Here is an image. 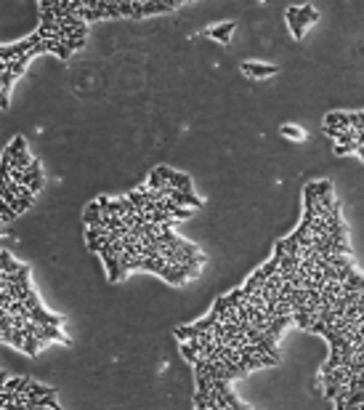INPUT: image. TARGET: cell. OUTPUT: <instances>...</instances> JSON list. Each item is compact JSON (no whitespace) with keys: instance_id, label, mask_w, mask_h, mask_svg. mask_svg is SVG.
I'll use <instances>...</instances> for the list:
<instances>
[{"instance_id":"1","label":"cell","mask_w":364,"mask_h":410,"mask_svg":"<svg viewBox=\"0 0 364 410\" xmlns=\"http://www.w3.org/2000/svg\"><path fill=\"white\" fill-rule=\"evenodd\" d=\"M181 5V0H133V19H144V16H152V13H168Z\"/></svg>"},{"instance_id":"2","label":"cell","mask_w":364,"mask_h":410,"mask_svg":"<svg viewBox=\"0 0 364 410\" xmlns=\"http://www.w3.org/2000/svg\"><path fill=\"white\" fill-rule=\"evenodd\" d=\"M165 197H170L176 205H181V208H202V200H199L194 192H181V189H173L170 184H165V187L160 189Z\"/></svg>"},{"instance_id":"3","label":"cell","mask_w":364,"mask_h":410,"mask_svg":"<svg viewBox=\"0 0 364 410\" xmlns=\"http://www.w3.org/2000/svg\"><path fill=\"white\" fill-rule=\"evenodd\" d=\"M287 24L292 29V37H295V40H303L308 24H306L303 13H300V5H290V8H287Z\"/></svg>"},{"instance_id":"4","label":"cell","mask_w":364,"mask_h":410,"mask_svg":"<svg viewBox=\"0 0 364 410\" xmlns=\"http://www.w3.org/2000/svg\"><path fill=\"white\" fill-rule=\"evenodd\" d=\"M242 72L247 77H271V75H276L279 69H276L274 64H261V61H245L242 64Z\"/></svg>"},{"instance_id":"5","label":"cell","mask_w":364,"mask_h":410,"mask_svg":"<svg viewBox=\"0 0 364 410\" xmlns=\"http://www.w3.org/2000/svg\"><path fill=\"white\" fill-rule=\"evenodd\" d=\"M29 317H32V322H37V325H53V328H59V325H61V317H59V314L45 312L43 306L29 309Z\"/></svg>"},{"instance_id":"6","label":"cell","mask_w":364,"mask_h":410,"mask_svg":"<svg viewBox=\"0 0 364 410\" xmlns=\"http://www.w3.org/2000/svg\"><path fill=\"white\" fill-rule=\"evenodd\" d=\"M83 221H85V227H101V221H104V211H101V205H98V200L85 208Z\"/></svg>"},{"instance_id":"7","label":"cell","mask_w":364,"mask_h":410,"mask_svg":"<svg viewBox=\"0 0 364 410\" xmlns=\"http://www.w3.org/2000/svg\"><path fill=\"white\" fill-rule=\"evenodd\" d=\"M207 35L215 37L218 43H229L231 35H234V21H221V24H215L213 29H207Z\"/></svg>"},{"instance_id":"8","label":"cell","mask_w":364,"mask_h":410,"mask_svg":"<svg viewBox=\"0 0 364 410\" xmlns=\"http://www.w3.org/2000/svg\"><path fill=\"white\" fill-rule=\"evenodd\" d=\"M29 384H32V378L21 376V378H8V381L3 384V392H16V394H27Z\"/></svg>"},{"instance_id":"9","label":"cell","mask_w":364,"mask_h":410,"mask_svg":"<svg viewBox=\"0 0 364 410\" xmlns=\"http://www.w3.org/2000/svg\"><path fill=\"white\" fill-rule=\"evenodd\" d=\"M51 394H56V389H51V386H45V384H29V389H27V400L29 402H35V400H40V397H51Z\"/></svg>"},{"instance_id":"10","label":"cell","mask_w":364,"mask_h":410,"mask_svg":"<svg viewBox=\"0 0 364 410\" xmlns=\"http://www.w3.org/2000/svg\"><path fill=\"white\" fill-rule=\"evenodd\" d=\"M0 267H3V272H5V274H19V272H21V267H24V264H16L11 253L3 248V253H0Z\"/></svg>"},{"instance_id":"11","label":"cell","mask_w":364,"mask_h":410,"mask_svg":"<svg viewBox=\"0 0 364 410\" xmlns=\"http://www.w3.org/2000/svg\"><path fill=\"white\" fill-rule=\"evenodd\" d=\"M29 59H32L29 53H27V56H21V59H13V61H8V64H3V69H0V72H11L13 77H19L21 72H24V67L29 64Z\"/></svg>"},{"instance_id":"12","label":"cell","mask_w":364,"mask_h":410,"mask_svg":"<svg viewBox=\"0 0 364 410\" xmlns=\"http://www.w3.org/2000/svg\"><path fill=\"white\" fill-rule=\"evenodd\" d=\"M170 187H173V189H181V192H191V179H189L186 173L176 171L173 179H170Z\"/></svg>"},{"instance_id":"13","label":"cell","mask_w":364,"mask_h":410,"mask_svg":"<svg viewBox=\"0 0 364 410\" xmlns=\"http://www.w3.org/2000/svg\"><path fill=\"white\" fill-rule=\"evenodd\" d=\"M199 336H202V330H197L194 325H189V328H176V338L183 341V344L191 341V338H199Z\"/></svg>"},{"instance_id":"14","label":"cell","mask_w":364,"mask_h":410,"mask_svg":"<svg viewBox=\"0 0 364 410\" xmlns=\"http://www.w3.org/2000/svg\"><path fill=\"white\" fill-rule=\"evenodd\" d=\"M282 136H284V138H292V141H303V138H306V131L298 128V126H282Z\"/></svg>"},{"instance_id":"15","label":"cell","mask_w":364,"mask_h":410,"mask_svg":"<svg viewBox=\"0 0 364 410\" xmlns=\"http://www.w3.org/2000/svg\"><path fill=\"white\" fill-rule=\"evenodd\" d=\"M37 349H40V338L37 336H27V341H24V354H29V357H37Z\"/></svg>"},{"instance_id":"16","label":"cell","mask_w":364,"mask_h":410,"mask_svg":"<svg viewBox=\"0 0 364 410\" xmlns=\"http://www.w3.org/2000/svg\"><path fill=\"white\" fill-rule=\"evenodd\" d=\"M32 203H35V197H19L11 208H13V213H16V216H21L24 211H29V208H32Z\"/></svg>"},{"instance_id":"17","label":"cell","mask_w":364,"mask_h":410,"mask_svg":"<svg viewBox=\"0 0 364 410\" xmlns=\"http://www.w3.org/2000/svg\"><path fill=\"white\" fill-rule=\"evenodd\" d=\"M24 341H27V333H24V328H13V333H11V346H19V349H24Z\"/></svg>"},{"instance_id":"18","label":"cell","mask_w":364,"mask_h":410,"mask_svg":"<svg viewBox=\"0 0 364 410\" xmlns=\"http://www.w3.org/2000/svg\"><path fill=\"white\" fill-rule=\"evenodd\" d=\"M181 354H183V357H186V360L191 362V365H197V362H199V360H202V357H199V354H197L194 349H191V346H189V344H181Z\"/></svg>"},{"instance_id":"19","label":"cell","mask_w":364,"mask_h":410,"mask_svg":"<svg viewBox=\"0 0 364 410\" xmlns=\"http://www.w3.org/2000/svg\"><path fill=\"white\" fill-rule=\"evenodd\" d=\"M346 389L364 392V376H351V378H348V384H346Z\"/></svg>"},{"instance_id":"20","label":"cell","mask_w":364,"mask_h":410,"mask_svg":"<svg viewBox=\"0 0 364 410\" xmlns=\"http://www.w3.org/2000/svg\"><path fill=\"white\" fill-rule=\"evenodd\" d=\"M300 13H303L306 24H311V21H316V19H319V11H314L311 5H300Z\"/></svg>"},{"instance_id":"21","label":"cell","mask_w":364,"mask_h":410,"mask_svg":"<svg viewBox=\"0 0 364 410\" xmlns=\"http://www.w3.org/2000/svg\"><path fill=\"white\" fill-rule=\"evenodd\" d=\"M316 192H319V200L327 197V195H332V184L330 181H316Z\"/></svg>"},{"instance_id":"22","label":"cell","mask_w":364,"mask_h":410,"mask_svg":"<svg viewBox=\"0 0 364 410\" xmlns=\"http://www.w3.org/2000/svg\"><path fill=\"white\" fill-rule=\"evenodd\" d=\"M348 152H356V144H338L335 146V154H348Z\"/></svg>"},{"instance_id":"23","label":"cell","mask_w":364,"mask_h":410,"mask_svg":"<svg viewBox=\"0 0 364 410\" xmlns=\"http://www.w3.org/2000/svg\"><path fill=\"white\" fill-rule=\"evenodd\" d=\"M13 219H16V213H13V208L3 205V224H11Z\"/></svg>"},{"instance_id":"24","label":"cell","mask_w":364,"mask_h":410,"mask_svg":"<svg viewBox=\"0 0 364 410\" xmlns=\"http://www.w3.org/2000/svg\"><path fill=\"white\" fill-rule=\"evenodd\" d=\"M24 304H27V309H35V306H40V298H37V293H35V290L29 293V296H27V301H24Z\"/></svg>"},{"instance_id":"25","label":"cell","mask_w":364,"mask_h":410,"mask_svg":"<svg viewBox=\"0 0 364 410\" xmlns=\"http://www.w3.org/2000/svg\"><path fill=\"white\" fill-rule=\"evenodd\" d=\"M29 189H32V195H35V192H40L43 189V176H37V179L29 184Z\"/></svg>"},{"instance_id":"26","label":"cell","mask_w":364,"mask_h":410,"mask_svg":"<svg viewBox=\"0 0 364 410\" xmlns=\"http://www.w3.org/2000/svg\"><path fill=\"white\" fill-rule=\"evenodd\" d=\"M324 134H327L330 138H335V136L340 134V131H338V128H332V126H324Z\"/></svg>"},{"instance_id":"27","label":"cell","mask_w":364,"mask_h":410,"mask_svg":"<svg viewBox=\"0 0 364 410\" xmlns=\"http://www.w3.org/2000/svg\"><path fill=\"white\" fill-rule=\"evenodd\" d=\"M359 301H362V304H364V290H359Z\"/></svg>"},{"instance_id":"28","label":"cell","mask_w":364,"mask_h":410,"mask_svg":"<svg viewBox=\"0 0 364 410\" xmlns=\"http://www.w3.org/2000/svg\"><path fill=\"white\" fill-rule=\"evenodd\" d=\"M362 115H364V110H362Z\"/></svg>"}]
</instances>
